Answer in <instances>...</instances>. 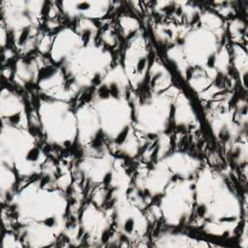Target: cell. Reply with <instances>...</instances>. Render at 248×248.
Masks as SVG:
<instances>
[{
	"label": "cell",
	"mask_w": 248,
	"mask_h": 248,
	"mask_svg": "<svg viewBox=\"0 0 248 248\" xmlns=\"http://www.w3.org/2000/svg\"><path fill=\"white\" fill-rule=\"evenodd\" d=\"M195 180L194 211L206 222L202 231L210 235L229 238L241 216V202L226 179L218 172L204 169Z\"/></svg>",
	"instance_id": "obj_1"
},
{
	"label": "cell",
	"mask_w": 248,
	"mask_h": 248,
	"mask_svg": "<svg viewBox=\"0 0 248 248\" xmlns=\"http://www.w3.org/2000/svg\"><path fill=\"white\" fill-rule=\"evenodd\" d=\"M42 182H33L15 194L10 208L21 225L46 226L57 233L65 228L68 202L61 191L48 189Z\"/></svg>",
	"instance_id": "obj_2"
},
{
	"label": "cell",
	"mask_w": 248,
	"mask_h": 248,
	"mask_svg": "<svg viewBox=\"0 0 248 248\" xmlns=\"http://www.w3.org/2000/svg\"><path fill=\"white\" fill-rule=\"evenodd\" d=\"M45 156L33 135L26 128L3 122L1 132V165L21 177L39 174Z\"/></svg>",
	"instance_id": "obj_3"
},
{
	"label": "cell",
	"mask_w": 248,
	"mask_h": 248,
	"mask_svg": "<svg viewBox=\"0 0 248 248\" xmlns=\"http://www.w3.org/2000/svg\"><path fill=\"white\" fill-rule=\"evenodd\" d=\"M112 61L108 49L95 43L82 45L60 66L69 88L75 93L92 85H99Z\"/></svg>",
	"instance_id": "obj_4"
},
{
	"label": "cell",
	"mask_w": 248,
	"mask_h": 248,
	"mask_svg": "<svg viewBox=\"0 0 248 248\" xmlns=\"http://www.w3.org/2000/svg\"><path fill=\"white\" fill-rule=\"evenodd\" d=\"M38 120L42 133L50 144L68 148L77 141V113L67 101H42L38 108Z\"/></svg>",
	"instance_id": "obj_5"
},
{
	"label": "cell",
	"mask_w": 248,
	"mask_h": 248,
	"mask_svg": "<svg viewBox=\"0 0 248 248\" xmlns=\"http://www.w3.org/2000/svg\"><path fill=\"white\" fill-rule=\"evenodd\" d=\"M223 33L201 24L187 31L181 42H177L176 46L187 66L184 76L187 80L195 69L215 70Z\"/></svg>",
	"instance_id": "obj_6"
},
{
	"label": "cell",
	"mask_w": 248,
	"mask_h": 248,
	"mask_svg": "<svg viewBox=\"0 0 248 248\" xmlns=\"http://www.w3.org/2000/svg\"><path fill=\"white\" fill-rule=\"evenodd\" d=\"M133 107V120L136 128L149 139H156L168 133L173 124L174 101L172 98L154 93Z\"/></svg>",
	"instance_id": "obj_7"
},
{
	"label": "cell",
	"mask_w": 248,
	"mask_h": 248,
	"mask_svg": "<svg viewBox=\"0 0 248 248\" xmlns=\"http://www.w3.org/2000/svg\"><path fill=\"white\" fill-rule=\"evenodd\" d=\"M195 180L170 182L161 196L162 216L170 226H182L195 213Z\"/></svg>",
	"instance_id": "obj_8"
},
{
	"label": "cell",
	"mask_w": 248,
	"mask_h": 248,
	"mask_svg": "<svg viewBox=\"0 0 248 248\" xmlns=\"http://www.w3.org/2000/svg\"><path fill=\"white\" fill-rule=\"evenodd\" d=\"M120 196L116 199L113 216L120 241H127L131 237L141 236L147 229V221L140 210L139 206L131 201L120 202Z\"/></svg>",
	"instance_id": "obj_9"
},
{
	"label": "cell",
	"mask_w": 248,
	"mask_h": 248,
	"mask_svg": "<svg viewBox=\"0 0 248 248\" xmlns=\"http://www.w3.org/2000/svg\"><path fill=\"white\" fill-rule=\"evenodd\" d=\"M148 49L144 38L140 34L132 36L124 52V72L133 85H141L149 70Z\"/></svg>",
	"instance_id": "obj_10"
},
{
	"label": "cell",
	"mask_w": 248,
	"mask_h": 248,
	"mask_svg": "<svg viewBox=\"0 0 248 248\" xmlns=\"http://www.w3.org/2000/svg\"><path fill=\"white\" fill-rule=\"evenodd\" d=\"M82 234H86L94 240H101L102 242L109 240V218L102 208H98L93 204H89L84 208L78 237Z\"/></svg>",
	"instance_id": "obj_11"
},
{
	"label": "cell",
	"mask_w": 248,
	"mask_h": 248,
	"mask_svg": "<svg viewBox=\"0 0 248 248\" xmlns=\"http://www.w3.org/2000/svg\"><path fill=\"white\" fill-rule=\"evenodd\" d=\"M84 44L81 36L76 30L65 28L59 31L53 38L49 50L53 63L58 66L63 65Z\"/></svg>",
	"instance_id": "obj_12"
},
{
	"label": "cell",
	"mask_w": 248,
	"mask_h": 248,
	"mask_svg": "<svg viewBox=\"0 0 248 248\" xmlns=\"http://www.w3.org/2000/svg\"><path fill=\"white\" fill-rule=\"evenodd\" d=\"M60 4L66 16L78 20L103 17L110 8V2L106 1H66Z\"/></svg>",
	"instance_id": "obj_13"
},
{
	"label": "cell",
	"mask_w": 248,
	"mask_h": 248,
	"mask_svg": "<svg viewBox=\"0 0 248 248\" xmlns=\"http://www.w3.org/2000/svg\"><path fill=\"white\" fill-rule=\"evenodd\" d=\"M1 115L5 123L26 127L28 117L23 100L20 96L6 88L3 89L1 94Z\"/></svg>",
	"instance_id": "obj_14"
},
{
	"label": "cell",
	"mask_w": 248,
	"mask_h": 248,
	"mask_svg": "<svg viewBox=\"0 0 248 248\" xmlns=\"http://www.w3.org/2000/svg\"><path fill=\"white\" fill-rule=\"evenodd\" d=\"M148 83L153 89L154 93H162L171 83V78L169 71L159 62H155L149 67L148 73Z\"/></svg>",
	"instance_id": "obj_15"
},
{
	"label": "cell",
	"mask_w": 248,
	"mask_h": 248,
	"mask_svg": "<svg viewBox=\"0 0 248 248\" xmlns=\"http://www.w3.org/2000/svg\"><path fill=\"white\" fill-rule=\"evenodd\" d=\"M16 173L12 169L1 165V196L9 202L14 197L15 186L16 183Z\"/></svg>",
	"instance_id": "obj_16"
},
{
	"label": "cell",
	"mask_w": 248,
	"mask_h": 248,
	"mask_svg": "<svg viewBox=\"0 0 248 248\" xmlns=\"http://www.w3.org/2000/svg\"><path fill=\"white\" fill-rule=\"evenodd\" d=\"M158 246H198L201 245L196 239L191 238L188 235L182 233H170V234H162L158 237Z\"/></svg>",
	"instance_id": "obj_17"
},
{
	"label": "cell",
	"mask_w": 248,
	"mask_h": 248,
	"mask_svg": "<svg viewBox=\"0 0 248 248\" xmlns=\"http://www.w3.org/2000/svg\"><path fill=\"white\" fill-rule=\"evenodd\" d=\"M120 24L123 27V30L130 36H134L138 30V22L129 16H123L120 19Z\"/></svg>",
	"instance_id": "obj_18"
}]
</instances>
